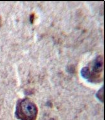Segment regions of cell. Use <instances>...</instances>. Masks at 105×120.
Returning a JSON list of instances; mask_svg holds the SVG:
<instances>
[{
    "label": "cell",
    "mask_w": 105,
    "mask_h": 120,
    "mask_svg": "<svg viewBox=\"0 0 105 120\" xmlns=\"http://www.w3.org/2000/svg\"><path fill=\"white\" fill-rule=\"evenodd\" d=\"M15 115L20 120H36L38 115L37 105L28 98L18 101Z\"/></svg>",
    "instance_id": "6da1fadb"
},
{
    "label": "cell",
    "mask_w": 105,
    "mask_h": 120,
    "mask_svg": "<svg viewBox=\"0 0 105 120\" xmlns=\"http://www.w3.org/2000/svg\"><path fill=\"white\" fill-rule=\"evenodd\" d=\"M103 58L102 56L99 55L98 56L94 61L93 67V71L94 74H98L100 73L103 70Z\"/></svg>",
    "instance_id": "7a4b0ae2"
},
{
    "label": "cell",
    "mask_w": 105,
    "mask_h": 120,
    "mask_svg": "<svg viewBox=\"0 0 105 120\" xmlns=\"http://www.w3.org/2000/svg\"><path fill=\"white\" fill-rule=\"evenodd\" d=\"M81 75L83 78L86 79H88V78L91 75V72L89 71V69L87 67H84L81 69Z\"/></svg>",
    "instance_id": "3957f363"
},
{
    "label": "cell",
    "mask_w": 105,
    "mask_h": 120,
    "mask_svg": "<svg viewBox=\"0 0 105 120\" xmlns=\"http://www.w3.org/2000/svg\"><path fill=\"white\" fill-rule=\"evenodd\" d=\"M103 89H104V87H102L96 94V98L102 102H103V91H104Z\"/></svg>",
    "instance_id": "277c9868"
},
{
    "label": "cell",
    "mask_w": 105,
    "mask_h": 120,
    "mask_svg": "<svg viewBox=\"0 0 105 120\" xmlns=\"http://www.w3.org/2000/svg\"><path fill=\"white\" fill-rule=\"evenodd\" d=\"M68 72L70 73H74V71H75V69H74V67L73 65H71V66H69V70H68Z\"/></svg>",
    "instance_id": "5b68a950"
},
{
    "label": "cell",
    "mask_w": 105,
    "mask_h": 120,
    "mask_svg": "<svg viewBox=\"0 0 105 120\" xmlns=\"http://www.w3.org/2000/svg\"><path fill=\"white\" fill-rule=\"evenodd\" d=\"M30 21L31 23H33L34 21V14H31L30 16Z\"/></svg>",
    "instance_id": "8992f818"
},
{
    "label": "cell",
    "mask_w": 105,
    "mask_h": 120,
    "mask_svg": "<svg viewBox=\"0 0 105 120\" xmlns=\"http://www.w3.org/2000/svg\"><path fill=\"white\" fill-rule=\"evenodd\" d=\"M1 25V18H0V26Z\"/></svg>",
    "instance_id": "52a82bcc"
}]
</instances>
